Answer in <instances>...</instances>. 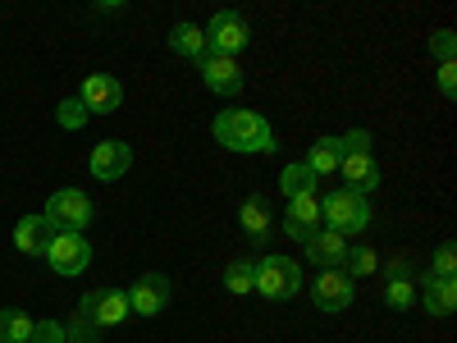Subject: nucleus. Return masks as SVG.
<instances>
[{"mask_svg": "<svg viewBox=\"0 0 457 343\" xmlns=\"http://www.w3.org/2000/svg\"><path fill=\"white\" fill-rule=\"evenodd\" d=\"M215 142L228 146V151H256V156H265V151H275V129L270 120H265L261 110H220L215 124H211Z\"/></svg>", "mask_w": 457, "mask_h": 343, "instance_id": "f257e3e1", "label": "nucleus"}, {"mask_svg": "<svg viewBox=\"0 0 457 343\" xmlns=\"http://www.w3.org/2000/svg\"><path fill=\"white\" fill-rule=\"evenodd\" d=\"M370 202L361 193H353V188H334V193L320 197V229H334V234L353 238L361 234V229H370Z\"/></svg>", "mask_w": 457, "mask_h": 343, "instance_id": "f03ea898", "label": "nucleus"}, {"mask_svg": "<svg viewBox=\"0 0 457 343\" xmlns=\"http://www.w3.org/2000/svg\"><path fill=\"white\" fill-rule=\"evenodd\" d=\"M252 265H256V289H252V293H261L265 302H288V297L302 293V271H297L293 256L265 252V256L252 261Z\"/></svg>", "mask_w": 457, "mask_h": 343, "instance_id": "7ed1b4c3", "label": "nucleus"}, {"mask_svg": "<svg viewBox=\"0 0 457 343\" xmlns=\"http://www.w3.org/2000/svg\"><path fill=\"white\" fill-rule=\"evenodd\" d=\"M42 215L55 234H87V224H96V202L79 188H60V193H51Z\"/></svg>", "mask_w": 457, "mask_h": 343, "instance_id": "20e7f679", "label": "nucleus"}, {"mask_svg": "<svg viewBox=\"0 0 457 343\" xmlns=\"http://www.w3.org/2000/svg\"><path fill=\"white\" fill-rule=\"evenodd\" d=\"M42 256L60 280H79L92 265V243H87V234H51Z\"/></svg>", "mask_w": 457, "mask_h": 343, "instance_id": "39448f33", "label": "nucleus"}, {"mask_svg": "<svg viewBox=\"0 0 457 343\" xmlns=\"http://www.w3.org/2000/svg\"><path fill=\"white\" fill-rule=\"evenodd\" d=\"M202 32H206V51L211 55H228V60H234L238 51H247V42H252V23L238 10H220L211 19V28H202Z\"/></svg>", "mask_w": 457, "mask_h": 343, "instance_id": "423d86ee", "label": "nucleus"}, {"mask_svg": "<svg viewBox=\"0 0 457 343\" xmlns=\"http://www.w3.org/2000/svg\"><path fill=\"white\" fill-rule=\"evenodd\" d=\"M124 293H129V316H161L174 297V280L151 271V275H137L133 289H124Z\"/></svg>", "mask_w": 457, "mask_h": 343, "instance_id": "0eeeda50", "label": "nucleus"}, {"mask_svg": "<svg viewBox=\"0 0 457 343\" xmlns=\"http://www.w3.org/2000/svg\"><path fill=\"white\" fill-rule=\"evenodd\" d=\"M79 316L92 325V330H114L129 321V293L124 289H96L79 302Z\"/></svg>", "mask_w": 457, "mask_h": 343, "instance_id": "6e6552de", "label": "nucleus"}, {"mask_svg": "<svg viewBox=\"0 0 457 343\" xmlns=\"http://www.w3.org/2000/svg\"><path fill=\"white\" fill-rule=\"evenodd\" d=\"M353 297H357V280H348L338 265H334V271H316V280H312V302H316L320 312H348Z\"/></svg>", "mask_w": 457, "mask_h": 343, "instance_id": "1a4fd4ad", "label": "nucleus"}, {"mask_svg": "<svg viewBox=\"0 0 457 343\" xmlns=\"http://www.w3.org/2000/svg\"><path fill=\"white\" fill-rule=\"evenodd\" d=\"M79 101L87 105V114H114L124 105V83L114 73H87L79 88Z\"/></svg>", "mask_w": 457, "mask_h": 343, "instance_id": "9d476101", "label": "nucleus"}, {"mask_svg": "<svg viewBox=\"0 0 457 343\" xmlns=\"http://www.w3.org/2000/svg\"><path fill=\"white\" fill-rule=\"evenodd\" d=\"M87 170H92L101 183H110V179H124V174L133 170V146H129V142H120V138L96 142V146H92V161H87Z\"/></svg>", "mask_w": 457, "mask_h": 343, "instance_id": "9b49d317", "label": "nucleus"}, {"mask_svg": "<svg viewBox=\"0 0 457 343\" xmlns=\"http://www.w3.org/2000/svg\"><path fill=\"white\" fill-rule=\"evenodd\" d=\"M197 69H202V83H206L215 96H238V92H243V69H238V60L206 51V55L197 60Z\"/></svg>", "mask_w": 457, "mask_h": 343, "instance_id": "f8f14e48", "label": "nucleus"}, {"mask_svg": "<svg viewBox=\"0 0 457 343\" xmlns=\"http://www.w3.org/2000/svg\"><path fill=\"white\" fill-rule=\"evenodd\" d=\"M320 229V193H307V197H293L284 206V234L297 238V243H307L312 234Z\"/></svg>", "mask_w": 457, "mask_h": 343, "instance_id": "ddd939ff", "label": "nucleus"}, {"mask_svg": "<svg viewBox=\"0 0 457 343\" xmlns=\"http://www.w3.org/2000/svg\"><path fill=\"white\" fill-rule=\"evenodd\" d=\"M338 174L348 179V188L353 193H361V197H370L375 188H379V161L370 156V151H343V165H338Z\"/></svg>", "mask_w": 457, "mask_h": 343, "instance_id": "4468645a", "label": "nucleus"}, {"mask_svg": "<svg viewBox=\"0 0 457 343\" xmlns=\"http://www.w3.org/2000/svg\"><path fill=\"white\" fill-rule=\"evenodd\" d=\"M385 307H389V312H407V307H416V271H411V261H407V256H394V261H389Z\"/></svg>", "mask_w": 457, "mask_h": 343, "instance_id": "2eb2a0df", "label": "nucleus"}, {"mask_svg": "<svg viewBox=\"0 0 457 343\" xmlns=\"http://www.w3.org/2000/svg\"><path fill=\"white\" fill-rule=\"evenodd\" d=\"M343 252H348V238L334 234V229H316V234L302 243V256H307L316 271H334V265H343Z\"/></svg>", "mask_w": 457, "mask_h": 343, "instance_id": "dca6fc26", "label": "nucleus"}, {"mask_svg": "<svg viewBox=\"0 0 457 343\" xmlns=\"http://www.w3.org/2000/svg\"><path fill=\"white\" fill-rule=\"evenodd\" d=\"M416 302H421L430 316H453V312H457V280L416 275Z\"/></svg>", "mask_w": 457, "mask_h": 343, "instance_id": "f3484780", "label": "nucleus"}, {"mask_svg": "<svg viewBox=\"0 0 457 343\" xmlns=\"http://www.w3.org/2000/svg\"><path fill=\"white\" fill-rule=\"evenodd\" d=\"M238 224H243V234H247L252 243H265V238H270V229H275L270 202H265V197H247V202L238 206Z\"/></svg>", "mask_w": 457, "mask_h": 343, "instance_id": "a211bd4d", "label": "nucleus"}, {"mask_svg": "<svg viewBox=\"0 0 457 343\" xmlns=\"http://www.w3.org/2000/svg\"><path fill=\"white\" fill-rule=\"evenodd\" d=\"M51 234H55V229L46 224V215H23V220L14 224V247L28 252V256H42L46 243H51Z\"/></svg>", "mask_w": 457, "mask_h": 343, "instance_id": "6ab92c4d", "label": "nucleus"}, {"mask_svg": "<svg viewBox=\"0 0 457 343\" xmlns=\"http://www.w3.org/2000/svg\"><path fill=\"white\" fill-rule=\"evenodd\" d=\"M302 165H307L316 179H325V174H334L338 165H343V138H316L312 142V151H307V161H302Z\"/></svg>", "mask_w": 457, "mask_h": 343, "instance_id": "aec40b11", "label": "nucleus"}, {"mask_svg": "<svg viewBox=\"0 0 457 343\" xmlns=\"http://www.w3.org/2000/svg\"><path fill=\"white\" fill-rule=\"evenodd\" d=\"M170 51L174 55H187V60H202L206 55V32L197 23H174L170 28Z\"/></svg>", "mask_w": 457, "mask_h": 343, "instance_id": "412c9836", "label": "nucleus"}, {"mask_svg": "<svg viewBox=\"0 0 457 343\" xmlns=\"http://www.w3.org/2000/svg\"><path fill=\"white\" fill-rule=\"evenodd\" d=\"M338 271L348 275V280H366V275L379 271V252L366 247V243H357V247L348 243V252H343V265H338Z\"/></svg>", "mask_w": 457, "mask_h": 343, "instance_id": "4be33fe9", "label": "nucleus"}, {"mask_svg": "<svg viewBox=\"0 0 457 343\" xmlns=\"http://www.w3.org/2000/svg\"><path fill=\"white\" fill-rule=\"evenodd\" d=\"M279 188H284V197L293 202V197H307V193H320V179L307 170V165H284V174H279Z\"/></svg>", "mask_w": 457, "mask_h": 343, "instance_id": "5701e85b", "label": "nucleus"}, {"mask_svg": "<svg viewBox=\"0 0 457 343\" xmlns=\"http://www.w3.org/2000/svg\"><path fill=\"white\" fill-rule=\"evenodd\" d=\"M32 316L23 307H0V343H28L32 339Z\"/></svg>", "mask_w": 457, "mask_h": 343, "instance_id": "b1692460", "label": "nucleus"}, {"mask_svg": "<svg viewBox=\"0 0 457 343\" xmlns=\"http://www.w3.org/2000/svg\"><path fill=\"white\" fill-rule=\"evenodd\" d=\"M224 289L234 293V297H247V293L256 289V265H252L247 256L228 261V265H224Z\"/></svg>", "mask_w": 457, "mask_h": 343, "instance_id": "393cba45", "label": "nucleus"}, {"mask_svg": "<svg viewBox=\"0 0 457 343\" xmlns=\"http://www.w3.org/2000/svg\"><path fill=\"white\" fill-rule=\"evenodd\" d=\"M87 120H92V114H87V105H83L79 96H64V101L55 105V124H60L64 133H79V129H87Z\"/></svg>", "mask_w": 457, "mask_h": 343, "instance_id": "a878e982", "label": "nucleus"}, {"mask_svg": "<svg viewBox=\"0 0 457 343\" xmlns=\"http://www.w3.org/2000/svg\"><path fill=\"white\" fill-rule=\"evenodd\" d=\"M453 271H457V247L444 243V247L430 256V271H426V275H430V280H453Z\"/></svg>", "mask_w": 457, "mask_h": 343, "instance_id": "bb28decb", "label": "nucleus"}, {"mask_svg": "<svg viewBox=\"0 0 457 343\" xmlns=\"http://www.w3.org/2000/svg\"><path fill=\"white\" fill-rule=\"evenodd\" d=\"M28 343H69V334H64V325H60V321H37Z\"/></svg>", "mask_w": 457, "mask_h": 343, "instance_id": "cd10ccee", "label": "nucleus"}, {"mask_svg": "<svg viewBox=\"0 0 457 343\" xmlns=\"http://www.w3.org/2000/svg\"><path fill=\"white\" fill-rule=\"evenodd\" d=\"M435 55H439V64H453V55H457V42H453V32L444 28V32H435Z\"/></svg>", "mask_w": 457, "mask_h": 343, "instance_id": "c85d7f7f", "label": "nucleus"}, {"mask_svg": "<svg viewBox=\"0 0 457 343\" xmlns=\"http://www.w3.org/2000/svg\"><path fill=\"white\" fill-rule=\"evenodd\" d=\"M439 92L453 101L457 96V64H439Z\"/></svg>", "mask_w": 457, "mask_h": 343, "instance_id": "c756f323", "label": "nucleus"}, {"mask_svg": "<svg viewBox=\"0 0 457 343\" xmlns=\"http://www.w3.org/2000/svg\"><path fill=\"white\" fill-rule=\"evenodd\" d=\"M343 151H370V133L366 129H353L348 138H343Z\"/></svg>", "mask_w": 457, "mask_h": 343, "instance_id": "7c9ffc66", "label": "nucleus"}]
</instances>
